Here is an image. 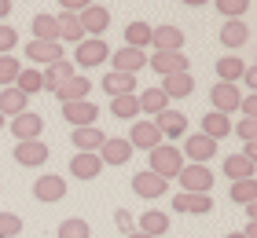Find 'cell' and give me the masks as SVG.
Segmentation results:
<instances>
[{"instance_id": "obj_1", "label": "cell", "mask_w": 257, "mask_h": 238, "mask_svg": "<svg viewBox=\"0 0 257 238\" xmlns=\"http://www.w3.org/2000/svg\"><path fill=\"white\" fill-rule=\"evenodd\" d=\"M147 165H151L147 172H155L158 180L169 183V180H177V176H180V169L188 161H184V154L177 150V143H162V147H155V150L147 154Z\"/></svg>"}, {"instance_id": "obj_46", "label": "cell", "mask_w": 257, "mask_h": 238, "mask_svg": "<svg viewBox=\"0 0 257 238\" xmlns=\"http://www.w3.org/2000/svg\"><path fill=\"white\" fill-rule=\"evenodd\" d=\"M114 223H118L121 234H133V212H128V209H118V212H114Z\"/></svg>"}, {"instance_id": "obj_8", "label": "cell", "mask_w": 257, "mask_h": 238, "mask_svg": "<svg viewBox=\"0 0 257 238\" xmlns=\"http://www.w3.org/2000/svg\"><path fill=\"white\" fill-rule=\"evenodd\" d=\"M77 22H81V30H85L88 37H99V33H107V26H110V11L103 4H85L77 11Z\"/></svg>"}, {"instance_id": "obj_29", "label": "cell", "mask_w": 257, "mask_h": 238, "mask_svg": "<svg viewBox=\"0 0 257 238\" xmlns=\"http://www.w3.org/2000/svg\"><path fill=\"white\" fill-rule=\"evenodd\" d=\"M242 74H246V63H242L239 55H224V59H217V77H220V85H239Z\"/></svg>"}, {"instance_id": "obj_3", "label": "cell", "mask_w": 257, "mask_h": 238, "mask_svg": "<svg viewBox=\"0 0 257 238\" xmlns=\"http://www.w3.org/2000/svg\"><path fill=\"white\" fill-rule=\"evenodd\" d=\"M74 59H77V66H85V70L103 66V63L110 59V44L103 41V37H88V41H81V44L74 48Z\"/></svg>"}, {"instance_id": "obj_10", "label": "cell", "mask_w": 257, "mask_h": 238, "mask_svg": "<svg viewBox=\"0 0 257 238\" xmlns=\"http://www.w3.org/2000/svg\"><path fill=\"white\" fill-rule=\"evenodd\" d=\"M41 132H44V117H41V114H33V110H26V114L11 117V136H15L19 143L41 139Z\"/></svg>"}, {"instance_id": "obj_13", "label": "cell", "mask_w": 257, "mask_h": 238, "mask_svg": "<svg viewBox=\"0 0 257 238\" xmlns=\"http://www.w3.org/2000/svg\"><path fill=\"white\" fill-rule=\"evenodd\" d=\"M15 161L22 169H37L48 161V143L44 139H30V143H15Z\"/></svg>"}, {"instance_id": "obj_48", "label": "cell", "mask_w": 257, "mask_h": 238, "mask_svg": "<svg viewBox=\"0 0 257 238\" xmlns=\"http://www.w3.org/2000/svg\"><path fill=\"white\" fill-rule=\"evenodd\" d=\"M242 234H246V238H257V220H246V227H242Z\"/></svg>"}, {"instance_id": "obj_45", "label": "cell", "mask_w": 257, "mask_h": 238, "mask_svg": "<svg viewBox=\"0 0 257 238\" xmlns=\"http://www.w3.org/2000/svg\"><path fill=\"white\" fill-rule=\"evenodd\" d=\"M239 114L242 117H250V121H257V95H242V103H239Z\"/></svg>"}, {"instance_id": "obj_7", "label": "cell", "mask_w": 257, "mask_h": 238, "mask_svg": "<svg viewBox=\"0 0 257 238\" xmlns=\"http://www.w3.org/2000/svg\"><path fill=\"white\" fill-rule=\"evenodd\" d=\"M209 103H213V110L217 114H224V117H231L239 110V103H242V92H239V85H217L209 88Z\"/></svg>"}, {"instance_id": "obj_32", "label": "cell", "mask_w": 257, "mask_h": 238, "mask_svg": "<svg viewBox=\"0 0 257 238\" xmlns=\"http://www.w3.org/2000/svg\"><path fill=\"white\" fill-rule=\"evenodd\" d=\"M55 22H59V41H66V44H81V41H85V30H81L77 15L59 11V15H55Z\"/></svg>"}, {"instance_id": "obj_17", "label": "cell", "mask_w": 257, "mask_h": 238, "mask_svg": "<svg viewBox=\"0 0 257 238\" xmlns=\"http://www.w3.org/2000/svg\"><path fill=\"white\" fill-rule=\"evenodd\" d=\"M88 92H92V81H88V77H81V74H74L70 81H63V85L55 88L52 95L66 106V103H81V99H88Z\"/></svg>"}, {"instance_id": "obj_15", "label": "cell", "mask_w": 257, "mask_h": 238, "mask_svg": "<svg viewBox=\"0 0 257 238\" xmlns=\"http://www.w3.org/2000/svg\"><path fill=\"white\" fill-rule=\"evenodd\" d=\"M133 194H136V198H144V201H151V198L169 194V183H166V180H158L155 172H136V176H133Z\"/></svg>"}, {"instance_id": "obj_12", "label": "cell", "mask_w": 257, "mask_h": 238, "mask_svg": "<svg viewBox=\"0 0 257 238\" xmlns=\"http://www.w3.org/2000/svg\"><path fill=\"white\" fill-rule=\"evenodd\" d=\"M151 48L155 52H180L184 48V30L180 26H151Z\"/></svg>"}, {"instance_id": "obj_4", "label": "cell", "mask_w": 257, "mask_h": 238, "mask_svg": "<svg viewBox=\"0 0 257 238\" xmlns=\"http://www.w3.org/2000/svg\"><path fill=\"white\" fill-rule=\"evenodd\" d=\"M147 66L155 70L158 77H173V74H188V70H191V63H188L184 52H151Z\"/></svg>"}, {"instance_id": "obj_51", "label": "cell", "mask_w": 257, "mask_h": 238, "mask_svg": "<svg viewBox=\"0 0 257 238\" xmlns=\"http://www.w3.org/2000/svg\"><path fill=\"white\" fill-rule=\"evenodd\" d=\"M125 238H147V234H140V231H133V234H125Z\"/></svg>"}, {"instance_id": "obj_52", "label": "cell", "mask_w": 257, "mask_h": 238, "mask_svg": "<svg viewBox=\"0 0 257 238\" xmlns=\"http://www.w3.org/2000/svg\"><path fill=\"white\" fill-rule=\"evenodd\" d=\"M4 121H8V117H4V114H0V128H4Z\"/></svg>"}, {"instance_id": "obj_39", "label": "cell", "mask_w": 257, "mask_h": 238, "mask_svg": "<svg viewBox=\"0 0 257 238\" xmlns=\"http://www.w3.org/2000/svg\"><path fill=\"white\" fill-rule=\"evenodd\" d=\"M59 238H92V227H88V220L70 216V220L59 223Z\"/></svg>"}, {"instance_id": "obj_16", "label": "cell", "mask_w": 257, "mask_h": 238, "mask_svg": "<svg viewBox=\"0 0 257 238\" xmlns=\"http://www.w3.org/2000/svg\"><path fill=\"white\" fill-rule=\"evenodd\" d=\"M33 198L37 201H63L66 198V180L55 172H44L37 183H33Z\"/></svg>"}, {"instance_id": "obj_31", "label": "cell", "mask_w": 257, "mask_h": 238, "mask_svg": "<svg viewBox=\"0 0 257 238\" xmlns=\"http://www.w3.org/2000/svg\"><path fill=\"white\" fill-rule=\"evenodd\" d=\"M26 106H30V99H26V95H22L15 85H11V88H0V114H4V117L26 114Z\"/></svg>"}, {"instance_id": "obj_24", "label": "cell", "mask_w": 257, "mask_h": 238, "mask_svg": "<svg viewBox=\"0 0 257 238\" xmlns=\"http://www.w3.org/2000/svg\"><path fill=\"white\" fill-rule=\"evenodd\" d=\"M136 106H140V114H147V121H155L162 110H169V99L158 88H144V92L136 95Z\"/></svg>"}, {"instance_id": "obj_18", "label": "cell", "mask_w": 257, "mask_h": 238, "mask_svg": "<svg viewBox=\"0 0 257 238\" xmlns=\"http://www.w3.org/2000/svg\"><path fill=\"white\" fill-rule=\"evenodd\" d=\"M63 117L74 128H88V125H96V117H99V106H92V99H81V103H66L63 106Z\"/></svg>"}, {"instance_id": "obj_35", "label": "cell", "mask_w": 257, "mask_h": 238, "mask_svg": "<svg viewBox=\"0 0 257 238\" xmlns=\"http://www.w3.org/2000/svg\"><path fill=\"white\" fill-rule=\"evenodd\" d=\"M103 88H107V95L114 99V95H133V88H136V77H128V74H110L103 77Z\"/></svg>"}, {"instance_id": "obj_42", "label": "cell", "mask_w": 257, "mask_h": 238, "mask_svg": "<svg viewBox=\"0 0 257 238\" xmlns=\"http://www.w3.org/2000/svg\"><path fill=\"white\" fill-rule=\"evenodd\" d=\"M19 234H22L19 212H0V238H19Z\"/></svg>"}, {"instance_id": "obj_23", "label": "cell", "mask_w": 257, "mask_h": 238, "mask_svg": "<svg viewBox=\"0 0 257 238\" xmlns=\"http://www.w3.org/2000/svg\"><path fill=\"white\" fill-rule=\"evenodd\" d=\"M173 209L206 216V212H213V198H209V194H173Z\"/></svg>"}, {"instance_id": "obj_21", "label": "cell", "mask_w": 257, "mask_h": 238, "mask_svg": "<svg viewBox=\"0 0 257 238\" xmlns=\"http://www.w3.org/2000/svg\"><path fill=\"white\" fill-rule=\"evenodd\" d=\"M70 139H74L77 154H99V147H103V139H107V132H99L96 125H88V128H74V132H70Z\"/></svg>"}, {"instance_id": "obj_2", "label": "cell", "mask_w": 257, "mask_h": 238, "mask_svg": "<svg viewBox=\"0 0 257 238\" xmlns=\"http://www.w3.org/2000/svg\"><path fill=\"white\" fill-rule=\"evenodd\" d=\"M177 180L184 187V194H209V190H213V172H209V165H184Z\"/></svg>"}, {"instance_id": "obj_44", "label": "cell", "mask_w": 257, "mask_h": 238, "mask_svg": "<svg viewBox=\"0 0 257 238\" xmlns=\"http://www.w3.org/2000/svg\"><path fill=\"white\" fill-rule=\"evenodd\" d=\"M231 132H235L242 143H253V136H257V121H250V117H242L239 125H231Z\"/></svg>"}, {"instance_id": "obj_38", "label": "cell", "mask_w": 257, "mask_h": 238, "mask_svg": "<svg viewBox=\"0 0 257 238\" xmlns=\"http://www.w3.org/2000/svg\"><path fill=\"white\" fill-rule=\"evenodd\" d=\"M110 114H114V117H121V121H133V117L140 114L136 95H114V99H110Z\"/></svg>"}, {"instance_id": "obj_27", "label": "cell", "mask_w": 257, "mask_h": 238, "mask_svg": "<svg viewBox=\"0 0 257 238\" xmlns=\"http://www.w3.org/2000/svg\"><path fill=\"white\" fill-rule=\"evenodd\" d=\"M224 176H228L231 183H239V180H253V176H257V165L246 161L242 154H228V158H224Z\"/></svg>"}, {"instance_id": "obj_30", "label": "cell", "mask_w": 257, "mask_h": 238, "mask_svg": "<svg viewBox=\"0 0 257 238\" xmlns=\"http://www.w3.org/2000/svg\"><path fill=\"white\" fill-rule=\"evenodd\" d=\"M70 172H74L77 180H96V176L103 172L99 154H74V161H70Z\"/></svg>"}, {"instance_id": "obj_43", "label": "cell", "mask_w": 257, "mask_h": 238, "mask_svg": "<svg viewBox=\"0 0 257 238\" xmlns=\"http://www.w3.org/2000/svg\"><path fill=\"white\" fill-rule=\"evenodd\" d=\"M15 44H19V30L8 26V22H0V55H11Z\"/></svg>"}, {"instance_id": "obj_20", "label": "cell", "mask_w": 257, "mask_h": 238, "mask_svg": "<svg viewBox=\"0 0 257 238\" xmlns=\"http://www.w3.org/2000/svg\"><path fill=\"white\" fill-rule=\"evenodd\" d=\"M158 92L166 95V99H188L195 92V77L191 74H173V77H162Z\"/></svg>"}, {"instance_id": "obj_22", "label": "cell", "mask_w": 257, "mask_h": 238, "mask_svg": "<svg viewBox=\"0 0 257 238\" xmlns=\"http://www.w3.org/2000/svg\"><path fill=\"white\" fill-rule=\"evenodd\" d=\"M26 59H30V63L48 66V63H59V59H63V48L55 41H30L26 44Z\"/></svg>"}, {"instance_id": "obj_6", "label": "cell", "mask_w": 257, "mask_h": 238, "mask_svg": "<svg viewBox=\"0 0 257 238\" xmlns=\"http://www.w3.org/2000/svg\"><path fill=\"white\" fill-rule=\"evenodd\" d=\"M128 147H133V150H155V147H162V143H166V139H162L158 136V128H155V121H133V128H128Z\"/></svg>"}, {"instance_id": "obj_50", "label": "cell", "mask_w": 257, "mask_h": 238, "mask_svg": "<svg viewBox=\"0 0 257 238\" xmlns=\"http://www.w3.org/2000/svg\"><path fill=\"white\" fill-rule=\"evenodd\" d=\"M224 238H246V234H242V231H231V234H224Z\"/></svg>"}, {"instance_id": "obj_40", "label": "cell", "mask_w": 257, "mask_h": 238, "mask_svg": "<svg viewBox=\"0 0 257 238\" xmlns=\"http://www.w3.org/2000/svg\"><path fill=\"white\" fill-rule=\"evenodd\" d=\"M19 70H22V63H19L15 55H0V88H11V85H15Z\"/></svg>"}, {"instance_id": "obj_5", "label": "cell", "mask_w": 257, "mask_h": 238, "mask_svg": "<svg viewBox=\"0 0 257 238\" xmlns=\"http://www.w3.org/2000/svg\"><path fill=\"white\" fill-rule=\"evenodd\" d=\"M184 161H191V165H209L213 161V154H217V143L209 139V136H184Z\"/></svg>"}, {"instance_id": "obj_34", "label": "cell", "mask_w": 257, "mask_h": 238, "mask_svg": "<svg viewBox=\"0 0 257 238\" xmlns=\"http://www.w3.org/2000/svg\"><path fill=\"white\" fill-rule=\"evenodd\" d=\"M15 88L26 95H37V92H44V81H41V70H33V66H22L19 70V77H15Z\"/></svg>"}, {"instance_id": "obj_49", "label": "cell", "mask_w": 257, "mask_h": 238, "mask_svg": "<svg viewBox=\"0 0 257 238\" xmlns=\"http://www.w3.org/2000/svg\"><path fill=\"white\" fill-rule=\"evenodd\" d=\"M11 15V0H0V19H8Z\"/></svg>"}, {"instance_id": "obj_19", "label": "cell", "mask_w": 257, "mask_h": 238, "mask_svg": "<svg viewBox=\"0 0 257 238\" xmlns=\"http://www.w3.org/2000/svg\"><path fill=\"white\" fill-rule=\"evenodd\" d=\"M77 70H74V63H70V59H59V63H48L41 70V81H44V92H55L63 85V81H70L74 77Z\"/></svg>"}, {"instance_id": "obj_14", "label": "cell", "mask_w": 257, "mask_h": 238, "mask_svg": "<svg viewBox=\"0 0 257 238\" xmlns=\"http://www.w3.org/2000/svg\"><path fill=\"white\" fill-rule=\"evenodd\" d=\"M155 128H158V136L162 139H177V136H188V117H184L180 110H162L155 117Z\"/></svg>"}, {"instance_id": "obj_28", "label": "cell", "mask_w": 257, "mask_h": 238, "mask_svg": "<svg viewBox=\"0 0 257 238\" xmlns=\"http://www.w3.org/2000/svg\"><path fill=\"white\" fill-rule=\"evenodd\" d=\"M136 223H140V234H147V238H162V234L169 231V216L162 209H147Z\"/></svg>"}, {"instance_id": "obj_26", "label": "cell", "mask_w": 257, "mask_h": 238, "mask_svg": "<svg viewBox=\"0 0 257 238\" xmlns=\"http://www.w3.org/2000/svg\"><path fill=\"white\" fill-rule=\"evenodd\" d=\"M250 41V26L242 19H235V22H224V26H220V44L224 48H231V55H235V48H242Z\"/></svg>"}, {"instance_id": "obj_41", "label": "cell", "mask_w": 257, "mask_h": 238, "mask_svg": "<svg viewBox=\"0 0 257 238\" xmlns=\"http://www.w3.org/2000/svg\"><path fill=\"white\" fill-rule=\"evenodd\" d=\"M217 11L228 22H235L239 15H246V11H250V4H246V0H217Z\"/></svg>"}, {"instance_id": "obj_11", "label": "cell", "mask_w": 257, "mask_h": 238, "mask_svg": "<svg viewBox=\"0 0 257 238\" xmlns=\"http://www.w3.org/2000/svg\"><path fill=\"white\" fill-rule=\"evenodd\" d=\"M110 63H114V74L136 77L140 70L147 66V52H136V48H118V52H110Z\"/></svg>"}, {"instance_id": "obj_36", "label": "cell", "mask_w": 257, "mask_h": 238, "mask_svg": "<svg viewBox=\"0 0 257 238\" xmlns=\"http://www.w3.org/2000/svg\"><path fill=\"white\" fill-rule=\"evenodd\" d=\"M33 41H55L59 44V22H55V15H37L33 19Z\"/></svg>"}, {"instance_id": "obj_25", "label": "cell", "mask_w": 257, "mask_h": 238, "mask_svg": "<svg viewBox=\"0 0 257 238\" xmlns=\"http://www.w3.org/2000/svg\"><path fill=\"white\" fill-rule=\"evenodd\" d=\"M202 136H209L213 143H220L224 136H231V117L217 114V110H206L202 114Z\"/></svg>"}, {"instance_id": "obj_37", "label": "cell", "mask_w": 257, "mask_h": 238, "mask_svg": "<svg viewBox=\"0 0 257 238\" xmlns=\"http://www.w3.org/2000/svg\"><path fill=\"white\" fill-rule=\"evenodd\" d=\"M228 198L239 201V205H253V201H257V180H239V183H231Z\"/></svg>"}, {"instance_id": "obj_33", "label": "cell", "mask_w": 257, "mask_h": 238, "mask_svg": "<svg viewBox=\"0 0 257 238\" xmlns=\"http://www.w3.org/2000/svg\"><path fill=\"white\" fill-rule=\"evenodd\" d=\"M125 48H136V52L151 48V26L144 19H136V22H128V26H125Z\"/></svg>"}, {"instance_id": "obj_47", "label": "cell", "mask_w": 257, "mask_h": 238, "mask_svg": "<svg viewBox=\"0 0 257 238\" xmlns=\"http://www.w3.org/2000/svg\"><path fill=\"white\" fill-rule=\"evenodd\" d=\"M242 81H246L250 88H257V66H246V74H242Z\"/></svg>"}, {"instance_id": "obj_9", "label": "cell", "mask_w": 257, "mask_h": 238, "mask_svg": "<svg viewBox=\"0 0 257 238\" xmlns=\"http://www.w3.org/2000/svg\"><path fill=\"white\" fill-rule=\"evenodd\" d=\"M99 161H103V169H107V165H128V161H133L128 139L125 136H107L103 147H99Z\"/></svg>"}]
</instances>
